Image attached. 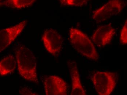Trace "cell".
Segmentation results:
<instances>
[{"instance_id": "5", "label": "cell", "mask_w": 127, "mask_h": 95, "mask_svg": "<svg viewBox=\"0 0 127 95\" xmlns=\"http://www.w3.org/2000/svg\"><path fill=\"white\" fill-rule=\"evenodd\" d=\"M42 40L47 51L53 56H58L63 44V39L60 34L54 29H48L44 32Z\"/></svg>"}, {"instance_id": "10", "label": "cell", "mask_w": 127, "mask_h": 95, "mask_svg": "<svg viewBox=\"0 0 127 95\" xmlns=\"http://www.w3.org/2000/svg\"><path fill=\"white\" fill-rule=\"evenodd\" d=\"M17 67L16 59L12 55L4 57L0 61V75L5 76L12 73Z\"/></svg>"}, {"instance_id": "1", "label": "cell", "mask_w": 127, "mask_h": 95, "mask_svg": "<svg viewBox=\"0 0 127 95\" xmlns=\"http://www.w3.org/2000/svg\"><path fill=\"white\" fill-rule=\"evenodd\" d=\"M19 74L26 81L38 83L36 58L29 49L21 45L15 49Z\"/></svg>"}, {"instance_id": "8", "label": "cell", "mask_w": 127, "mask_h": 95, "mask_svg": "<svg viewBox=\"0 0 127 95\" xmlns=\"http://www.w3.org/2000/svg\"><path fill=\"white\" fill-rule=\"evenodd\" d=\"M115 33V29L111 25H103L95 32L92 40L98 47H104L110 43Z\"/></svg>"}, {"instance_id": "12", "label": "cell", "mask_w": 127, "mask_h": 95, "mask_svg": "<svg viewBox=\"0 0 127 95\" xmlns=\"http://www.w3.org/2000/svg\"><path fill=\"white\" fill-rule=\"evenodd\" d=\"M63 5L81 6L84 5L89 0H60Z\"/></svg>"}, {"instance_id": "6", "label": "cell", "mask_w": 127, "mask_h": 95, "mask_svg": "<svg viewBox=\"0 0 127 95\" xmlns=\"http://www.w3.org/2000/svg\"><path fill=\"white\" fill-rule=\"evenodd\" d=\"M45 94L46 95H68V85L62 78L55 75L46 76L43 81Z\"/></svg>"}, {"instance_id": "2", "label": "cell", "mask_w": 127, "mask_h": 95, "mask_svg": "<svg viewBox=\"0 0 127 95\" xmlns=\"http://www.w3.org/2000/svg\"><path fill=\"white\" fill-rule=\"evenodd\" d=\"M69 40L76 51L87 58L96 61L99 58L95 46L86 34L77 28L69 29Z\"/></svg>"}, {"instance_id": "3", "label": "cell", "mask_w": 127, "mask_h": 95, "mask_svg": "<svg viewBox=\"0 0 127 95\" xmlns=\"http://www.w3.org/2000/svg\"><path fill=\"white\" fill-rule=\"evenodd\" d=\"M91 78L95 90L99 95H111L117 85V76L115 72L97 71L92 75Z\"/></svg>"}, {"instance_id": "7", "label": "cell", "mask_w": 127, "mask_h": 95, "mask_svg": "<svg viewBox=\"0 0 127 95\" xmlns=\"http://www.w3.org/2000/svg\"><path fill=\"white\" fill-rule=\"evenodd\" d=\"M27 21L0 31V52L7 48L20 34L26 26Z\"/></svg>"}, {"instance_id": "13", "label": "cell", "mask_w": 127, "mask_h": 95, "mask_svg": "<svg viewBox=\"0 0 127 95\" xmlns=\"http://www.w3.org/2000/svg\"><path fill=\"white\" fill-rule=\"evenodd\" d=\"M120 42L123 45H125L127 43V21L126 20L121 31Z\"/></svg>"}, {"instance_id": "14", "label": "cell", "mask_w": 127, "mask_h": 95, "mask_svg": "<svg viewBox=\"0 0 127 95\" xmlns=\"http://www.w3.org/2000/svg\"><path fill=\"white\" fill-rule=\"evenodd\" d=\"M1 0H0V1Z\"/></svg>"}, {"instance_id": "11", "label": "cell", "mask_w": 127, "mask_h": 95, "mask_svg": "<svg viewBox=\"0 0 127 95\" xmlns=\"http://www.w3.org/2000/svg\"><path fill=\"white\" fill-rule=\"evenodd\" d=\"M35 0H6L0 3V6L21 9L30 6Z\"/></svg>"}, {"instance_id": "4", "label": "cell", "mask_w": 127, "mask_h": 95, "mask_svg": "<svg viewBox=\"0 0 127 95\" xmlns=\"http://www.w3.org/2000/svg\"><path fill=\"white\" fill-rule=\"evenodd\" d=\"M124 6L122 0H110L94 11L93 18L97 22H101L120 13Z\"/></svg>"}, {"instance_id": "9", "label": "cell", "mask_w": 127, "mask_h": 95, "mask_svg": "<svg viewBox=\"0 0 127 95\" xmlns=\"http://www.w3.org/2000/svg\"><path fill=\"white\" fill-rule=\"evenodd\" d=\"M72 82L71 95H86V92L83 88L76 64H69Z\"/></svg>"}]
</instances>
